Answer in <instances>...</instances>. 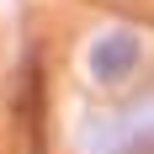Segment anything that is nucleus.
<instances>
[{"label":"nucleus","mask_w":154,"mask_h":154,"mask_svg":"<svg viewBox=\"0 0 154 154\" xmlns=\"http://www.w3.org/2000/svg\"><path fill=\"white\" fill-rule=\"evenodd\" d=\"M80 154H149V106H106L80 122Z\"/></svg>","instance_id":"1"},{"label":"nucleus","mask_w":154,"mask_h":154,"mask_svg":"<svg viewBox=\"0 0 154 154\" xmlns=\"http://www.w3.org/2000/svg\"><path fill=\"white\" fill-rule=\"evenodd\" d=\"M143 59V43H138V32H128V27H106L101 37L91 43V80L96 85H122L133 69H138Z\"/></svg>","instance_id":"2"}]
</instances>
